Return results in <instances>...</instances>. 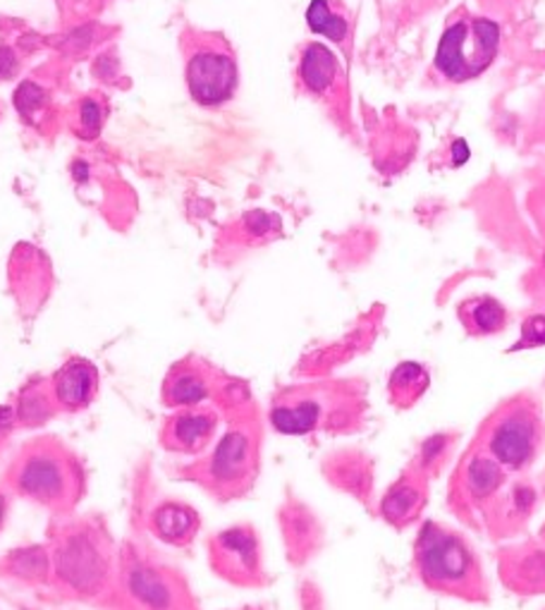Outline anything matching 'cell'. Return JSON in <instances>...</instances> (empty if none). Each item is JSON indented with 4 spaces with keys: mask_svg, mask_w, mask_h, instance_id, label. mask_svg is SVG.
Returning <instances> with one entry per match:
<instances>
[{
    "mask_svg": "<svg viewBox=\"0 0 545 610\" xmlns=\"http://www.w3.org/2000/svg\"><path fill=\"white\" fill-rule=\"evenodd\" d=\"M127 589L137 603L149 610H171L173 608V586L161 572L144 565L127 568Z\"/></svg>",
    "mask_w": 545,
    "mask_h": 610,
    "instance_id": "d6986e66",
    "label": "cell"
},
{
    "mask_svg": "<svg viewBox=\"0 0 545 610\" xmlns=\"http://www.w3.org/2000/svg\"><path fill=\"white\" fill-rule=\"evenodd\" d=\"M151 526L163 541L173 546H187L199 530V518L182 502H163L151 514Z\"/></svg>",
    "mask_w": 545,
    "mask_h": 610,
    "instance_id": "ac0fdd59",
    "label": "cell"
},
{
    "mask_svg": "<svg viewBox=\"0 0 545 610\" xmlns=\"http://www.w3.org/2000/svg\"><path fill=\"white\" fill-rule=\"evenodd\" d=\"M55 407H58V402L53 395V386H48L46 381H36L34 386L22 390L15 416L22 424L39 426L46 422V419L53 416Z\"/></svg>",
    "mask_w": 545,
    "mask_h": 610,
    "instance_id": "603a6c76",
    "label": "cell"
},
{
    "mask_svg": "<svg viewBox=\"0 0 545 610\" xmlns=\"http://www.w3.org/2000/svg\"><path fill=\"white\" fill-rule=\"evenodd\" d=\"M3 512H5V502H3V498H0V520H3Z\"/></svg>",
    "mask_w": 545,
    "mask_h": 610,
    "instance_id": "4dcf8cb0",
    "label": "cell"
},
{
    "mask_svg": "<svg viewBox=\"0 0 545 610\" xmlns=\"http://www.w3.org/2000/svg\"><path fill=\"white\" fill-rule=\"evenodd\" d=\"M421 508H423V484L419 474H407L399 478V482L387 490L381 502L383 518L397 526L409 524L421 512Z\"/></svg>",
    "mask_w": 545,
    "mask_h": 610,
    "instance_id": "e0dca14e",
    "label": "cell"
},
{
    "mask_svg": "<svg viewBox=\"0 0 545 610\" xmlns=\"http://www.w3.org/2000/svg\"><path fill=\"white\" fill-rule=\"evenodd\" d=\"M182 72L191 101L201 108H221L237 96L239 60L223 32L185 24L179 32Z\"/></svg>",
    "mask_w": 545,
    "mask_h": 610,
    "instance_id": "7a4b0ae2",
    "label": "cell"
},
{
    "mask_svg": "<svg viewBox=\"0 0 545 610\" xmlns=\"http://www.w3.org/2000/svg\"><path fill=\"white\" fill-rule=\"evenodd\" d=\"M15 488L48 508H67L82 488L79 466L55 440H39L24 448L15 464Z\"/></svg>",
    "mask_w": 545,
    "mask_h": 610,
    "instance_id": "5b68a950",
    "label": "cell"
},
{
    "mask_svg": "<svg viewBox=\"0 0 545 610\" xmlns=\"http://www.w3.org/2000/svg\"><path fill=\"white\" fill-rule=\"evenodd\" d=\"M22 70V60L10 46H0V79H15Z\"/></svg>",
    "mask_w": 545,
    "mask_h": 610,
    "instance_id": "f1b7e54d",
    "label": "cell"
},
{
    "mask_svg": "<svg viewBox=\"0 0 545 610\" xmlns=\"http://www.w3.org/2000/svg\"><path fill=\"white\" fill-rule=\"evenodd\" d=\"M505 484V470L486 450H476L462 464L459 472V490L471 502H486L500 494Z\"/></svg>",
    "mask_w": 545,
    "mask_h": 610,
    "instance_id": "5bb4252c",
    "label": "cell"
},
{
    "mask_svg": "<svg viewBox=\"0 0 545 610\" xmlns=\"http://www.w3.org/2000/svg\"><path fill=\"white\" fill-rule=\"evenodd\" d=\"M459 319L465 328L481 338V335H495L507 326V309L495 297H471L459 304Z\"/></svg>",
    "mask_w": 545,
    "mask_h": 610,
    "instance_id": "44dd1931",
    "label": "cell"
},
{
    "mask_svg": "<svg viewBox=\"0 0 545 610\" xmlns=\"http://www.w3.org/2000/svg\"><path fill=\"white\" fill-rule=\"evenodd\" d=\"M15 108L20 117L39 135H48L58 125V105L51 91L34 79H24L15 91Z\"/></svg>",
    "mask_w": 545,
    "mask_h": 610,
    "instance_id": "2e32d148",
    "label": "cell"
},
{
    "mask_svg": "<svg viewBox=\"0 0 545 610\" xmlns=\"http://www.w3.org/2000/svg\"><path fill=\"white\" fill-rule=\"evenodd\" d=\"M431 386L429 371L417 362H402L391 376V400L397 407L414 404Z\"/></svg>",
    "mask_w": 545,
    "mask_h": 610,
    "instance_id": "7402d4cb",
    "label": "cell"
},
{
    "mask_svg": "<svg viewBox=\"0 0 545 610\" xmlns=\"http://www.w3.org/2000/svg\"><path fill=\"white\" fill-rule=\"evenodd\" d=\"M211 558L215 570L230 582L253 584L261 580L259 541L249 526H235L218 534L211 544Z\"/></svg>",
    "mask_w": 545,
    "mask_h": 610,
    "instance_id": "9c48e42d",
    "label": "cell"
},
{
    "mask_svg": "<svg viewBox=\"0 0 545 610\" xmlns=\"http://www.w3.org/2000/svg\"><path fill=\"white\" fill-rule=\"evenodd\" d=\"M218 426V414L211 410H187L168 419L163 443L175 452H201L209 446Z\"/></svg>",
    "mask_w": 545,
    "mask_h": 610,
    "instance_id": "4fadbf2b",
    "label": "cell"
},
{
    "mask_svg": "<svg viewBox=\"0 0 545 610\" xmlns=\"http://www.w3.org/2000/svg\"><path fill=\"white\" fill-rule=\"evenodd\" d=\"M58 568L65 582L77 586L82 592H91L94 586L101 582L106 570L99 548H96V544H91V538L84 534L72 536L70 544L63 546Z\"/></svg>",
    "mask_w": 545,
    "mask_h": 610,
    "instance_id": "7c38bea8",
    "label": "cell"
},
{
    "mask_svg": "<svg viewBox=\"0 0 545 610\" xmlns=\"http://www.w3.org/2000/svg\"><path fill=\"white\" fill-rule=\"evenodd\" d=\"M305 17L311 34L333 41L347 60L352 58L357 20L345 0H311Z\"/></svg>",
    "mask_w": 545,
    "mask_h": 610,
    "instance_id": "30bf717a",
    "label": "cell"
},
{
    "mask_svg": "<svg viewBox=\"0 0 545 610\" xmlns=\"http://www.w3.org/2000/svg\"><path fill=\"white\" fill-rule=\"evenodd\" d=\"M447 443H450V438H447V436H433V438L423 443L421 462H423V466H426V470L441 464V460L447 455Z\"/></svg>",
    "mask_w": 545,
    "mask_h": 610,
    "instance_id": "83f0119b",
    "label": "cell"
},
{
    "mask_svg": "<svg viewBox=\"0 0 545 610\" xmlns=\"http://www.w3.org/2000/svg\"><path fill=\"white\" fill-rule=\"evenodd\" d=\"M503 48L500 24L459 5L445 20L433 53V77L443 84L474 82L493 67Z\"/></svg>",
    "mask_w": 545,
    "mask_h": 610,
    "instance_id": "6da1fadb",
    "label": "cell"
},
{
    "mask_svg": "<svg viewBox=\"0 0 545 610\" xmlns=\"http://www.w3.org/2000/svg\"><path fill=\"white\" fill-rule=\"evenodd\" d=\"M211 395V376L197 359L179 362L165 378L163 398L171 407H191Z\"/></svg>",
    "mask_w": 545,
    "mask_h": 610,
    "instance_id": "9a60e30c",
    "label": "cell"
},
{
    "mask_svg": "<svg viewBox=\"0 0 545 610\" xmlns=\"http://www.w3.org/2000/svg\"><path fill=\"white\" fill-rule=\"evenodd\" d=\"M543 538H545V530H543Z\"/></svg>",
    "mask_w": 545,
    "mask_h": 610,
    "instance_id": "d6a6232c",
    "label": "cell"
},
{
    "mask_svg": "<svg viewBox=\"0 0 545 610\" xmlns=\"http://www.w3.org/2000/svg\"><path fill=\"white\" fill-rule=\"evenodd\" d=\"M414 560L431 589L462 598H483V577L474 550L462 536L441 524H426L417 538Z\"/></svg>",
    "mask_w": 545,
    "mask_h": 610,
    "instance_id": "3957f363",
    "label": "cell"
},
{
    "mask_svg": "<svg viewBox=\"0 0 545 610\" xmlns=\"http://www.w3.org/2000/svg\"><path fill=\"white\" fill-rule=\"evenodd\" d=\"M486 450L503 470L519 472L534 462L543 440V424L529 400H512L488 422Z\"/></svg>",
    "mask_w": 545,
    "mask_h": 610,
    "instance_id": "52a82bcc",
    "label": "cell"
},
{
    "mask_svg": "<svg viewBox=\"0 0 545 610\" xmlns=\"http://www.w3.org/2000/svg\"><path fill=\"white\" fill-rule=\"evenodd\" d=\"M253 466H257V443L251 431L233 428L206 462V482L215 490H239L249 482Z\"/></svg>",
    "mask_w": 545,
    "mask_h": 610,
    "instance_id": "ba28073f",
    "label": "cell"
},
{
    "mask_svg": "<svg viewBox=\"0 0 545 610\" xmlns=\"http://www.w3.org/2000/svg\"><path fill=\"white\" fill-rule=\"evenodd\" d=\"M0 117H3V103H0Z\"/></svg>",
    "mask_w": 545,
    "mask_h": 610,
    "instance_id": "1f68e13d",
    "label": "cell"
},
{
    "mask_svg": "<svg viewBox=\"0 0 545 610\" xmlns=\"http://www.w3.org/2000/svg\"><path fill=\"white\" fill-rule=\"evenodd\" d=\"M295 87L297 94L317 103L323 115L343 132L352 137V91L349 77L329 46L321 41H301L295 53Z\"/></svg>",
    "mask_w": 545,
    "mask_h": 610,
    "instance_id": "277c9868",
    "label": "cell"
},
{
    "mask_svg": "<svg viewBox=\"0 0 545 610\" xmlns=\"http://www.w3.org/2000/svg\"><path fill=\"white\" fill-rule=\"evenodd\" d=\"M108 3H111V0H60V8H63L67 17L87 20L91 15H99Z\"/></svg>",
    "mask_w": 545,
    "mask_h": 610,
    "instance_id": "4316f807",
    "label": "cell"
},
{
    "mask_svg": "<svg viewBox=\"0 0 545 610\" xmlns=\"http://www.w3.org/2000/svg\"><path fill=\"white\" fill-rule=\"evenodd\" d=\"M352 395L337 386H309L281 393L271 407V424L287 436L343 428L352 419Z\"/></svg>",
    "mask_w": 545,
    "mask_h": 610,
    "instance_id": "8992f818",
    "label": "cell"
},
{
    "mask_svg": "<svg viewBox=\"0 0 545 610\" xmlns=\"http://www.w3.org/2000/svg\"><path fill=\"white\" fill-rule=\"evenodd\" d=\"M53 395L60 410L79 412L87 407L99 390V374L87 359H70L53 376Z\"/></svg>",
    "mask_w": 545,
    "mask_h": 610,
    "instance_id": "8fae6325",
    "label": "cell"
},
{
    "mask_svg": "<svg viewBox=\"0 0 545 610\" xmlns=\"http://www.w3.org/2000/svg\"><path fill=\"white\" fill-rule=\"evenodd\" d=\"M15 412L10 410V407H0V446H3V440L10 436L12 424H15Z\"/></svg>",
    "mask_w": 545,
    "mask_h": 610,
    "instance_id": "f546056e",
    "label": "cell"
},
{
    "mask_svg": "<svg viewBox=\"0 0 545 610\" xmlns=\"http://www.w3.org/2000/svg\"><path fill=\"white\" fill-rule=\"evenodd\" d=\"M515 582L524 584V589H545V553L531 550V553L512 562Z\"/></svg>",
    "mask_w": 545,
    "mask_h": 610,
    "instance_id": "cb8c5ba5",
    "label": "cell"
},
{
    "mask_svg": "<svg viewBox=\"0 0 545 610\" xmlns=\"http://www.w3.org/2000/svg\"><path fill=\"white\" fill-rule=\"evenodd\" d=\"M108 111H111V103H108L106 96L99 91H91L79 96L77 101H72L65 117L70 129L75 132L79 139L91 141L103 132Z\"/></svg>",
    "mask_w": 545,
    "mask_h": 610,
    "instance_id": "ffe728a7",
    "label": "cell"
},
{
    "mask_svg": "<svg viewBox=\"0 0 545 610\" xmlns=\"http://www.w3.org/2000/svg\"><path fill=\"white\" fill-rule=\"evenodd\" d=\"M12 565H15L12 570L22 574V577H32V580H44V574L48 570L46 556H44V550H39V548L22 550V553L15 556V562H12Z\"/></svg>",
    "mask_w": 545,
    "mask_h": 610,
    "instance_id": "d4e9b609",
    "label": "cell"
},
{
    "mask_svg": "<svg viewBox=\"0 0 545 610\" xmlns=\"http://www.w3.org/2000/svg\"><path fill=\"white\" fill-rule=\"evenodd\" d=\"M545 345V316L534 314L524 321L522 326V340H519L512 350H524V347H538Z\"/></svg>",
    "mask_w": 545,
    "mask_h": 610,
    "instance_id": "484cf974",
    "label": "cell"
}]
</instances>
